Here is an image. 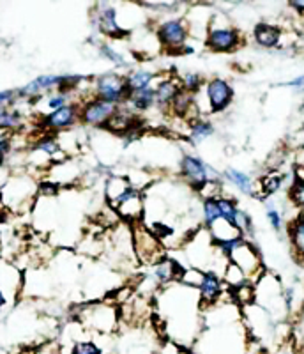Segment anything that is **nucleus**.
<instances>
[{
  "instance_id": "f257e3e1",
  "label": "nucleus",
  "mask_w": 304,
  "mask_h": 354,
  "mask_svg": "<svg viewBox=\"0 0 304 354\" xmlns=\"http://www.w3.org/2000/svg\"><path fill=\"white\" fill-rule=\"evenodd\" d=\"M204 44L214 53H232L245 44V34L223 12H212Z\"/></svg>"
},
{
  "instance_id": "f03ea898",
  "label": "nucleus",
  "mask_w": 304,
  "mask_h": 354,
  "mask_svg": "<svg viewBox=\"0 0 304 354\" xmlns=\"http://www.w3.org/2000/svg\"><path fill=\"white\" fill-rule=\"evenodd\" d=\"M78 321L85 331H96L101 335L113 333L120 322L119 308L115 303L97 301L85 306L78 315Z\"/></svg>"
},
{
  "instance_id": "7ed1b4c3",
  "label": "nucleus",
  "mask_w": 304,
  "mask_h": 354,
  "mask_svg": "<svg viewBox=\"0 0 304 354\" xmlns=\"http://www.w3.org/2000/svg\"><path fill=\"white\" fill-rule=\"evenodd\" d=\"M195 96L204 97L205 101V105L200 110V117L218 115V113L227 112L234 103V87L225 78L214 77L205 80L204 87Z\"/></svg>"
},
{
  "instance_id": "20e7f679",
  "label": "nucleus",
  "mask_w": 304,
  "mask_h": 354,
  "mask_svg": "<svg viewBox=\"0 0 304 354\" xmlns=\"http://www.w3.org/2000/svg\"><path fill=\"white\" fill-rule=\"evenodd\" d=\"M131 227L133 252H135L140 264L152 268V266H156L158 262H161L167 257V246L144 223H136V225Z\"/></svg>"
},
{
  "instance_id": "39448f33",
  "label": "nucleus",
  "mask_w": 304,
  "mask_h": 354,
  "mask_svg": "<svg viewBox=\"0 0 304 354\" xmlns=\"http://www.w3.org/2000/svg\"><path fill=\"white\" fill-rule=\"evenodd\" d=\"M179 174L180 179L188 185L193 192H198L204 185L209 181H220L221 172H218L212 165H209L207 161L202 160L196 154L186 153L180 156L179 160Z\"/></svg>"
},
{
  "instance_id": "423d86ee",
  "label": "nucleus",
  "mask_w": 304,
  "mask_h": 354,
  "mask_svg": "<svg viewBox=\"0 0 304 354\" xmlns=\"http://www.w3.org/2000/svg\"><path fill=\"white\" fill-rule=\"evenodd\" d=\"M154 34H156L158 43H160L164 52L179 55L180 50L184 48L189 41V30L184 15L182 17L163 18L154 28Z\"/></svg>"
},
{
  "instance_id": "0eeeda50",
  "label": "nucleus",
  "mask_w": 304,
  "mask_h": 354,
  "mask_svg": "<svg viewBox=\"0 0 304 354\" xmlns=\"http://www.w3.org/2000/svg\"><path fill=\"white\" fill-rule=\"evenodd\" d=\"M88 94L97 100L108 101L113 105H124L128 100V88L124 84V73L119 71H110L103 73L99 77L93 78L91 82V88Z\"/></svg>"
},
{
  "instance_id": "6e6552de",
  "label": "nucleus",
  "mask_w": 304,
  "mask_h": 354,
  "mask_svg": "<svg viewBox=\"0 0 304 354\" xmlns=\"http://www.w3.org/2000/svg\"><path fill=\"white\" fill-rule=\"evenodd\" d=\"M228 261L234 262V264L248 277V282L253 283V286H255V283L260 280L262 274L265 273L260 252H258V248L253 245L251 239H243V241L236 246V250H234L232 254H230Z\"/></svg>"
},
{
  "instance_id": "1a4fd4ad",
  "label": "nucleus",
  "mask_w": 304,
  "mask_h": 354,
  "mask_svg": "<svg viewBox=\"0 0 304 354\" xmlns=\"http://www.w3.org/2000/svg\"><path fill=\"white\" fill-rule=\"evenodd\" d=\"M80 124V101L75 100L59 110L39 115L41 133H64Z\"/></svg>"
},
{
  "instance_id": "9d476101",
  "label": "nucleus",
  "mask_w": 304,
  "mask_h": 354,
  "mask_svg": "<svg viewBox=\"0 0 304 354\" xmlns=\"http://www.w3.org/2000/svg\"><path fill=\"white\" fill-rule=\"evenodd\" d=\"M78 101H80V124L85 126V128L103 129L117 110V105L108 103V101L97 100L91 94H87V96Z\"/></svg>"
},
{
  "instance_id": "9b49d317",
  "label": "nucleus",
  "mask_w": 304,
  "mask_h": 354,
  "mask_svg": "<svg viewBox=\"0 0 304 354\" xmlns=\"http://www.w3.org/2000/svg\"><path fill=\"white\" fill-rule=\"evenodd\" d=\"M94 9H96L94 11V21H96L97 32L110 37V39H124L128 36V32L122 28L119 21V11H117L115 4L97 2Z\"/></svg>"
},
{
  "instance_id": "f8f14e48",
  "label": "nucleus",
  "mask_w": 304,
  "mask_h": 354,
  "mask_svg": "<svg viewBox=\"0 0 304 354\" xmlns=\"http://www.w3.org/2000/svg\"><path fill=\"white\" fill-rule=\"evenodd\" d=\"M36 192L37 186L30 177L17 176L6 183V186L2 188V198L8 202L9 207H20L25 202L30 201Z\"/></svg>"
},
{
  "instance_id": "ddd939ff",
  "label": "nucleus",
  "mask_w": 304,
  "mask_h": 354,
  "mask_svg": "<svg viewBox=\"0 0 304 354\" xmlns=\"http://www.w3.org/2000/svg\"><path fill=\"white\" fill-rule=\"evenodd\" d=\"M227 290L228 289L225 287L223 278H221L220 273H216V271H204V278H202L200 286L196 289L198 299H200L202 312H205L211 306L218 305Z\"/></svg>"
},
{
  "instance_id": "4468645a",
  "label": "nucleus",
  "mask_w": 304,
  "mask_h": 354,
  "mask_svg": "<svg viewBox=\"0 0 304 354\" xmlns=\"http://www.w3.org/2000/svg\"><path fill=\"white\" fill-rule=\"evenodd\" d=\"M180 93L179 75L175 73H164L156 85H154V100H156V109L161 113H169L173 100Z\"/></svg>"
},
{
  "instance_id": "2eb2a0df",
  "label": "nucleus",
  "mask_w": 304,
  "mask_h": 354,
  "mask_svg": "<svg viewBox=\"0 0 304 354\" xmlns=\"http://www.w3.org/2000/svg\"><path fill=\"white\" fill-rule=\"evenodd\" d=\"M142 189H136L135 186L131 185L128 177L124 176H112L108 177L106 181V186H104V194H106V201H108V205L115 211V207L119 204H122L124 201H128L129 197H133L135 194H138Z\"/></svg>"
},
{
  "instance_id": "dca6fc26",
  "label": "nucleus",
  "mask_w": 304,
  "mask_h": 354,
  "mask_svg": "<svg viewBox=\"0 0 304 354\" xmlns=\"http://www.w3.org/2000/svg\"><path fill=\"white\" fill-rule=\"evenodd\" d=\"M164 73L151 71L145 68H131L129 71L124 73V84L128 88V96L131 93H138V91H145V88H152L160 82Z\"/></svg>"
},
{
  "instance_id": "f3484780",
  "label": "nucleus",
  "mask_w": 304,
  "mask_h": 354,
  "mask_svg": "<svg viewBox=\"0 0 304 354\" xmlns=\"http://www.w3.org/2000/svg\"><path fill=\"white\" fill-rule=\"evenodd\" d=\"M251 36L256 46H260V48L264 50H274L283 46V28L278 27V25L267 24V21L256 24L255 28H253Z\"/></svg>"
},
{
  "instance_id": "a211bd4d",
  "label": "nucleus",
  "mask_w": 304,
  "mask_h": 354,
  "mask_svg": "<svg viewBox=\"0 0 304 354\" xmlns=\"http://www.w3.org/2000/svg\"><path fill=\"white\" fill-rule=\"evenodd\" d=\"M138 122H140V115H136L129 106L119 105L115 113L110 117V121L106 122V126H104L103 129H106V131L110 133H115V135H120V137H124L126 133L138 128Z\"/></svg>"
},
{
  "instance_id": "6ab92c4d",
  "label": "nucleus",
  "mask_w": 304,
  "mask_h": 354,
  "mask_svg": "<svg viewBox=\"0 0 304 354\" xmlns=\"http://www.w3.org/2000/svg\"><path fill=\"white\" fill-rule=\"evenodd\" d=\"M151 270H152L151 277L154 278V282H156L160 287H167V286H170V283H173L179 280L180 273H182V270H184V268H182V266H180L175 259H172L167 255L163 261L158 262L156 266H152Z\"/></svg>"
},
{
  "instance_id": "aec40b11",
  "label": "nucleus",
  "mask_w": 304,
  "mask_h": 354,
  "mask_svg": "<svg viewBox=\"0 0 304 354\" xmlns=\"http://www.w3.org/2000/svg\"><path fill=\"white\" fill-rule=\"evenodd\" d=\"M221 179L228 185H232L234 188L243 195H248V197H255L256 194V183L253 181V177L249 174L243 172L239 169H234V167H228L227 170L221 172Z\"/></svg>"
},
{
  "instance_id": "412c9836",
  "label": "nucleus",
  "mask_w": 304,
  "mask_h": 354,
  "mask_svg": "<svg viewBox=\"0 0 304 354\" xmlns=\"http://www.w3.org/2000/svg\"><path fill=\"white\" fill-rule=\"evenodd\" d=\"M216 133V128L205 117H196L188 121V131H186V140L191 145H200L207 138H211Z\"/></svg>"
},
{
  "instance_id": "4be33fe9",
  "label": "nucleus",
  "mask_w": 304,
  "mask_h": 354,
  "mask_svg": "<svg viewBox=\"0 0 304 354\" xmlns=\"http://www.w3.org/2000/svg\"><path fill=\"white\" fill-rule=\"evenodd\" d=\"M287 232L294 254L299 259L301 264L304 266V214L301 211L294 216V220L288 221Z\"/></svg>"
},
{
  "instance_id": "5701e85b",
  "label": "nucleus",
  "mask_w": 304,
  "mask_h": 354,
  "mask_svg": "<svg viewBox=\"0 0 304 354\" xmlns=\"http://www.w3.org/2000/svg\"><path fill=\"white\" fill-rule=\"evenodd\" d=\"M126 106L133 110L136 115L142 113H149L151 110L156 109V100H154V87L145 88V91H138V93H131L124 103Z\"/></svg>"
},
{
  "instance_id": "b1692460",
  "label": "nucleus",
  "mask_w": 304,
  "mask_h": 354,
  "mask_svg": "<svg viewBox=\"0 0 304 354\" xmlns=\"http://www.w3.org/2000/svg\"><path fill=\"white\" fill-rule=\"evenodd\" d=\"M283 183H285V176L281 172L272 170V172L265 174L260 181L256 183L255 197H260L262 201H265V198L271 197V195L278 194V192L283 188Z\"/></svg>"
},
{
  "instance_id": "393cba45",
  "label": "nucleus",
  "mask_w": 304,
  "mask_h": 354,
  "mask_svg": "<svg viewBox=\"0 0 304 354\" xmlns=\"http://www.w3.org/2000/svg\"><path fill=\"white\" fill-rule=\"evenodd\" d=\"M25 115L21 110L17 106H11L0 117V135H9V133H17L23 128Z\"/></svg>"
},
{
  "instance_id": "a878e982",
  "label": "nucleus",
  "mask_w": 304,
  "mask_h": 354,
  "mask_svg": "<svg viewBox=\"0 0 304 354\" xmlns=\"http://www.w3.org/2000/svg\"><path fill=\"white\" fill-rule=\"evenodd\" d=\"M221 278H223V283L228 290H234V289H237V287L245 286V283H249L248 277H246V274L243 273V271H240L239 268H237V266L230 261H228L227 266L223 268Z\"/></svg>"
},
{
  "instance_id": "bb28decb",
  "label": "nucleus",
  "mask_w": 304,
  "mask_h": 354,
  "mask_svg": "<svg viewBox=\"0 0 304 354\" xmlns=\"http://www.w3.org/2000/svg\"><path fill=\"white\" fill-rule=\"evenodd\" d=\"M97 50H99V55L104 57L106 61L112 62V64L115 66V68L128 69V71H129V69H131V62H129L128 59H126L124 53L117 52V50L113 48V46L110 43H101L99 48H97Z\"/></svg>"
},
{
  "instance_id": "cd10ccee",
  "label": "nucleus",
  "mask_w": 304,
  "mask_h": 354,
  "mask_svg": "<svg viewBox=\"0 0 304 354\" xmlns=\"http://www.w3.org/2000/svg\"><path fill=\"white\" fill-rule=\"evenodd\" d=\"M179 82H180V88L186 91V93L193 94L195 96L205 84V77L202 73L198 71H188V73H182L179 75Z\"/></svg>"
},
{
  "instance_id": "c85d7f7f",
  "label": "nucleus",
  "mask_w": 304,
  "mask_h": 354,
  "mask_svg": "<svg viewBox=\"0 0 304 354\" xmlns=\"http://www.w3.org/2000/svg\"><path fill=\"white\" fill-rule=\"evenodd\" d=\"M73 97H75V94L64 93V91H55V93H50L48 96L41 97V100L37 101H44V106H46V112L44 113H48V112H53V110H59L62 109V106L69 105L71 101H75Z\"/></svg>"
},
{
  "instance_id": "c756f323",
  "label": "nucleus",
  "mask_w": 304,
  "mask_h": 354,
  "mask_svg": "<svg viewBox=\"0 0 304 354\" xmlns=\"http://www.w3.org/2000/svg\"><path fill=\"white\" fill-rule=\"evenodd\" d=\"M220 218L221 214L216 198H205V201H202V223H204V229H209Z\"/></svg>"
},
{
  "instance_id": "7c9ffc66",
  "label": "nucleus",
  "mask_w": 304,
  "mask_h": 354,
  "mask_svg": "<svg viewBox=\"0 0 304 354\" xmlns=\"http://www.w3.org/2000/svg\"><path fill=\"white\" fill-rule=\"evenodd\" d=\"M69 354H104V351L99 344H96L91 338H82V340L73 344Z\"/></svg>"
},
{
  "instance_id": "2f4dec72",
  "label": "nucleus",
  "mask_w": 304,
  "mask_h": 354,
  "mask_svg": "<svg viewBox=\"0 0 304 354\" xmlns=\"http://www.w3.org/2000/svg\"><path fill=\"white\" fill-rule=\"evenodd\" d=\"M265 218H267L269 225H271V229L274 232H281L283 230V214L271 202H267V207H265Z\"/></svg>"
},
{
  "instance_id": "473e14b6",
  "label": "nucleus",
  "mask_w": 304,
  "mask_h": 354,
  "mask_svg": "<svg viewBox=\"0 0 304 354\" xmlns=\"http://www.w3.org/2000/svg\"><path fill=\"white\" fill-rule=\"evenodd\" d=\"M288 197L294 202V205H297V209H304V183L292 181L290 192H288Z\"/></svg>"
},
{
  "instance_id": "72a5a7b5",
  "label": "nucleus",
  "mask_w": 304,
  "mask_h": 354,
  "mask_svg": "<svg viewBox=\"0 0 304 354\" xmlns=\"http://www.w3.org/2000/svg\"><path fill=\"white\" fill-rule=\"evenodd\" d=\"M12 151V137L11 135H0V167L4 165L9 154Z\"/></svg>"
},
{
  "instance_id": "f704fd0d",
  "label": "nucleus",
  "mask_w": 304,
  "mask_h": 354,
  "mask_svg": "<svg viewBox=\"0 0 304 354\" xmlns=\"http://www.w3.org/2000/svg\"><path fill=\"white\" fill-rule=\"evenodd\" d=\"M18 97H17V88H6L0 91V106H17Z\"/></svg>"
},
{
  "instance_id": "c9c22d12",
  "label": "nucleus",
  "mask_w": 304,
  "mask_h": 354,
  "mask_svg": "<svg viewBox=\"0 0 304 354\" xmlns=\"http://www.w3.org/2000/svg\"><path fill=\"white\" fill-rule=\"evenodd\" d=\"M11 292L17 294L18 290L12 289V287L2 286V282H0V315H2V312H4L9 306V303H11Z\"/></svg>"
},
{
  "instance_id": "e433bc0d",
  "label": "nucleus",
  "mask_w": 304,
  "mask_h": 354,
  "mask_svg": "<svg viewBox=\"0 0 304 354\" xmlns=\"http://www.w3.org/2000/svg\"><path fill=\"white\" fill-rule=\"evenodd\" d=\"M283 87L292 88L296 94H304V73H303V75H299V77L292 78L290 82H285Z\"/></svg>"
},
{
  "instance_id": "4c0bfd02",
  "label": "nucleus",
  "mask_w": 304,
  "mask_h": 354,
  "mask_svg": "<svg viewBox=\"0 0 304 354\" xmlns=\"http://www.w3.org/2000/svg\"><path fill=\"white\" fill-rule=\"evenodd\" d=\"M160 354H189V353L188 351H184V347L177 346V344L173 342H169L163 347V351H161Z\"/></svg>"
},
{
  "instance_id": "58836bf2",
  "label": "nucleus",
  "mask_w": 304,
  "mask_h": 354,
  "mask_svg": "<svg viewBox=\"0 0 304 354\" xmlns=\"http://www.w3.org/2000/svg\"><path fill=\"white\" fill-rule=\"evenodd\" d=\"M288 6H290V8H292L297 15L304 17V0H292V2H290Z\"/></svg>"
},
{
  "instance_id": "ea45409f",
  "label": "nucleus",
  "mask_w": 304,
  "mask_h": 354,
  "mask_svg": "<svg viewBox=\"0 0 304 354\" xmlns=\"http://www.w3.org/2000/svg\"><path fill=\"white\" fill-rule=\"evenodd\" d=\"M301 354H304V349H303V351H301Z\"/></svg>"
}]
</instances>
